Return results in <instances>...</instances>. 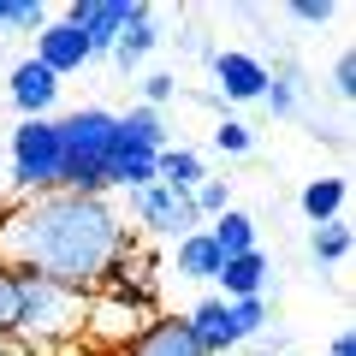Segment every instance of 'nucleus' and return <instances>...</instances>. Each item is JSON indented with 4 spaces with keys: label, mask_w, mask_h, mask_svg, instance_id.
<instances>
[{
    "label": "nucleus",
    "mask_w": 356,
    "mask_h": 356,
    "mask_svg": "<svg viewBox=\"0 0 356 356\" xmlns=\"http://www.w3.org/2000/svg\"><path fill=\"white\" fill-rule=\"evenodd\" d=\"M137 250L131 220L113 208V196H18L0 214V261L13 273L72 285V291H102L113 267Z\"/></svg>",
    "instance_id": "obj_1"
},
{
    "label": "nucleus",
    "mask_w": 356,
    "mask_h": 356,
    "mask_svg": "<svg viewBox=\"0 0 356 356\" xmlns=\"http://www.w3.org/2000/svg\"><path fill=\"white\" fill-rule=\"evenodd\" d=\"M83 321H89V291L36 280V273H18V321H13V339L24 344L30 356L83 339Z\"/></svg>",
    "instance_id": "obj_2"
},
{
    "label": "nucleus",
    "mask_w": 356,
    "mask_h": 356,
    "mask_svg": "<svg viewBox=\"0 0 356 356\" xmlns=\"http://www.w3.org/2000/svg\"><path fill=\"white\" fill-rule=\"evenodd\" d=\"M54 125H60V191L107 196V154L119 137V113L113 107H77Z\"/></svg>",
    "instance_id": "obj_3"
},
{
    "label": "nucleus",
    "mask_w": 356,
    "mask_h": 356,
    "mask_svg": "<svg viewBox=\"0 0 356 356\" xmlns=\"http://www.w3.org/2000/svg\"><path fill=\"white\" fill-rule=\"evenodd\" d=\"M6 172L18 196H48L60 191V125L54 119H18L6 143Z\"/></svg>",
    "instance_id": "obj_4"
},
{
    "label": "nucleus",
    "mask_w": 356,
    "mask_h": 356,
    "mask_svg": "<svg viewBox=\"0 0 356 356\" xmlns=\"http://www.w3.org/2000/svg\"><path fill=\"white\" fill-rule=\"evenodd\" d=\"M131 220H137L149 238H191V232H202V220H196L191 196L166 191V184H143V191H131Z\"/></svg>",
    "instance_id": "obj_5"
},
{
    "label": "nucleus",
    "mask_w": 356,
    "mask_h": 356,
    "mask_svg": "<svg viewBox=\"0 0 356 356\" xmlns=\"http://www.w3.org/2000/svg\"><path fill=\"white\" fill-rule=\"evenodd\" d=\"M137 13H143L137 0H72V6H65V24L83 30L89 54H113V42L125 36V24Z\"/></svg>",
    "instance_id": "obj_6"
},
{
    "label": "nucleus",
    "mask_w": 356,
    "mask_h": 356,
    "mask_svg": "<svg viewBox=\"0 0 356 356\" xmlns=\"http://www.w3.org/2000/svg\"><path fill=\"white\" fill-rule=\"evenodd\" d=\"M143 327H149V321H143V303H137V297H119V291H89V321H83V339H102V344H131Z\"/></svg>",
    "instance_id": "obj_7"
},
{
    "label": "nucleus",
    "mask_w": 356,
    "mask_h": 356,
    "mask_svg": "<svg viewBox=\"0 0 356 356\" xmlns=\"http://www.w3.org/2000/svg\"><path fill=\"white\" fill-rule=\"evenodd\" d=\"M208 72H214V89L226 102H261V89H267V65L243 48H214Z\"/></svg>",
    "instance_id": "obj_8"
},
{
    "label": "nucleus",
    "mask_w": 356,
    "mask_h": 356,
    "mask_svg": "<svg viewBox=\"0 0 356 356\" xmlns=\"http://www.w3.org/2000/svg\"><path fill=\"white\" fill-rule=\"evenodd\" d=\"M36 65H48L54 77H72V72H83L95 54H89V42H83V30L77 24H65V18H48V24L36 30V54H30Z\"/></svg>",
    "instance_id": "obj_9"
},
{
    "label": "nucleus",
    "mask_w": 356,
    "mask_h": 356,
    "mask_svg": "<svg viewBox=\"0 0 356 356\" xmlns=\"http://www.w3.org/2000/svg\"><path fill=\"white\" fill-rule=\"evenodd\" d=\"M6 95L24 119H54V102H60V77L36 60H18L13 77H6Z\"/></svg>",
    "instance_id": "obj_10"
},
{
    "label": "nucleus",
    "mask_w": 356,
    "mask_h": 356,
    "mask_svg": "<svg viewBox=\"0 0 356 356\" xmlns=\"http://www.w3.org/2000/svg\"><path fill=\"white\" fill-rule=\"evenodd\" d=\"M184 327H191V339L202 344V356H232L238 350V327H232V303L226 297H202V303L184 315Z\"/></svg>",
    "instance_id": "obj_11"
},
{
    "label": "nucleus",
    "mask_w": 356,
    "mask_h": 356,
    "mask_svg": "<svg viewBox=\"0 0 356 356\" xmlns=\"http://www.w3.org/2000/svg\"><path fill=\"white\" fill-rule=\"evenodd\" d=\"M119 356H202V344L191 339L184 315H161V321H149V327H143Z\"/></svg>",
    "instance_id": "obj_12"
},
{
    "label": "nucleus",
    "mask_w": 356,
    "mask_h": 356,
    "mask_svg": "<svg viewBox=\"0 0 356 356\" xmlns=\"http://www.w3.org/2000/svg\"><path fill=\"white\" fill-rule=\"evenodd\" d=\"M154 161L161 154L154 149H143V143H131V137H113V154H107V191H143V184H154Z\"/></svg>",
    "instance_id": "obj_13"
},
{
    "label": "nucleus",
    "mask_w": 356,
    "mask_h": 356,
    "mask_svg": "<svg viewBox=\"0 0 356 356\" xmlns=\"http://www.w3.org/2000/svg\"><path fill=\"white\" fill-rule=\"evenodd\" d=\"M267 255L261 250H250V255H232V261H220V273H214V285H220V297L226 303H238V297H261L267 291Z\"/></svg>",
    "instance_id": "obj_14"
},
{
    "label": "nucleus",
    "mask_w": 356,
    "mask_h": 356,
    "mask_svg": "<svg viewBox=\"0 0 356 356\" xmlns=\"http://www.w3.org/2000/svg\"><path fill=\"white\" fill-rule=\"evenodd\" d=\"M220 261H226V255L214 250V238H208V226H202V232H191V238H178V243H172V273H178V280L214 285Z\"/></svg>",
    "instance_id": "obj_15"
},
{
    "label": "nucleus",
    "mask_w": 356,
    "mask_h": 356,
    "mask_svg": "<svg viewBox=\"0 0 356 356\" xmlns=\"http://www.w3.org/2000/svg\"><path fill=\"white\" fill-rule=\"evenodd\" d=\"M202 178H208V166H202L196 149H172V143H166L161 161H154V184H166V191H178V196H191Z\"/></svg>",
    "instance_id": "obj_16"
},
{
    "label": "nucleus",
    "mask_w": 356,
    "mask_h": 356,
    "mask_svg": "<svg viewBox=\"0 0 356 356\" xmlns=\"http://www.w3.org/2000/svg\"><path fill=\"white\" fill-rule=\"evenodd\" d=\"M154 48H161V30H154V13L143 6V13L125 24V36L113 42V65H125V72H131V65H143Z\"/></svg>",
    "instance_id": "obj_17"
},
{
    "label": "nucleus",
    "mask_w": 356,
    "mask_h": 356,
    "mask_svg": "<svg viewBox=\"0 0 356 356\" xmlns=\"http://www.w3.org/2000/svg\"><path fill=\"white\" fill-rule=\"evenodd\" d=\"M208 238H214V250L226 255V261L232 255H250L255 250V220L243 214V208H226L220 220H208Z\"/></svg>",
    "instance_id": "obj_18"
},
{
    "label": "nucleus",
    "mask_w": 356,
    "mask_h": 356,
    "mask_svg": "<svg viewBox=\"0 0 356 356\" xmlns=\"http://www.w3.org/2000/svg\"><path fill=\"white\" fill-rule=\"evenodd\" d=\"M261 102H267V113H273V119H297V107H303V72H297V65L267 72Z\"/></svg>",
    "instance_id": "obj_19"
},
{
    "label": "nucleus",
    "mask_w": 356,
    "mask_h": 356,
    "mask_svg": "<svg viewBox=\"0 0 356 356\" xmlns=\"http://www.w3.org/2000/svg\"><path fill=\"white\" fill-rule=\"evenodd\" d=\"M344 191H350V184H344L339 172H332V178H309V184H303V214L315 220V226L339 220V208H344Z\"/></svg>",
    "instance_id": "obj_20"
},
{
    "label": "nucleus",
    "mask_w": 356,
    "mask_h": 356,
    "mask_svg": "<svg viewBox=\"0 0 356 356\" xmlns=\"http://www.w3.org/2000/svg\"><path fill=\"white\" fill-rule=\"evenodd\" d=\"M119 137H131V143H143V149H154L161 154L166 149V119L154 113V107H131V113H119Z\"/></svg>",
    "instance_id": "obj_21"
},
{
    "label": "nucleus",
    "mask_w": 356,
    "mask_h": 356,
    "mask_svg": "<svg viewBox=\"0 0 356 356\" xmlns=\"http://www.w3.org/2000/svg\"><path fill=\"white\" fill-rule=\"evenodd\" d=\"M309 255H315L321 267L344 261V255H350V226H344V220H327V226H315V232H309Z\"/></svg>",
    "instance_id": "obj_22"
},
{
    "label": "nucleus",
    "mask_w": 356,
    "mask_h": 356,
    "mask_svg": "<svg viewBox=\"0 0 356 356\" xmlns=\"http://www.w3.org/2000/svg\"><path fill=\"white\" fill-rule=\"evenodd\" d=\"M191 208H196L202 226H208V220H220V214L232 208V184H226V178H202V184L191 191Z\"/></svg>",
    "instance_id": "obj_23"
},
{
    "label": "nucleus",
    "mask_w": 356,
    "mask_h": 356,
    "mask_svg": "<svg viewBox=\"0 0 356 356\" xmlns=\"http://www.w3.org/2000/svg\"><path fill=\"white\" fill-rule=\"evenodd\" d=\"M48 6L42 0H0V30H42Z\"/></svg>",
    "instance_id": "obj_24"
},
{
    "label": "nucleus",
    "mask_w": 356,
    "mask_h": 356,
    "mask_svg": "<svg viewBox=\"0 0 356 356\" xmlns=\"http://www.w3.org/2000/svg\"><path fill=\"white\" fill-rule=\"evenodd\" d=\"M232 327H238V339H255L267 327V297H238L232 303Z\"/></svg>",
    "instance_id": "obj_25"
},
{
    "label": "nucleus",
    "mask_w": 356,
    "mask_h": 356,
    "mask_svg": "<svg viewBox=\"0 0 356 356\" xmlns=\"http://www.w3.org/2000/svg\"><path fill=\"white\" fill-rule=\"evenodd\" d=\"M250 143H255V131L243 125V119H220L214 125V149L220 154H250Z\"/></svg>",
    "instance_id": "obj_26"
},
{
    "label": "nucleus",
    "mask_w": 356,
    "mask_h": 356,
    "mask_svg": "<svg viewBox=\"0 0 356 356\" xmlns=\"http://www.w3.org/2000/svg\"><path fill=\"white\" fill-rule=\"evenodd\" d=\"M13 321H18V273L0 261V339H13Z\"/></svg>",
    "instance_id": "obj_27"
},
{
    "label": "nucleus",
    "mask_w": 356,
    "mask_h": 356,
    "mask_svg": "<svg viewBox=\"0 0 356 356\" xmlns=\"http://www.w3.org/2000/svg\"><path fill=\"white\" fill-rule=\"evenodd\" d=\"M285 13L297 18V24H309V30H321V24H332L339 18V0H291Z\"/></svg>",
    "instance_id": "obj_28"
},
{
    "label": "nucleus",
    "mask_w": 356,
    "mask_h": 356,
    "mask_svg": "<svg viewBox=\"0 0 356 356\" xmlns=\"http://www.w3.org/2000/svg\"><path fill=\"white\" fill-rule=\"evenodd\" d=\"M172 95H178V77H172V72H149V77H143V107H154V113H161Z\"/></svg>",
    "instance_id": "obj_29"
},
{
    "label": "nucleus",
    "mask_w": 356,
    "mask_h": 356,
    "mask_svg": "<svg viewBox=\"0 0 356 356\" xmlns=\"http://www.w3.org/2000/svg\"><path fill=\"white\" fill-rule=\"evenodd\" d=\"M332 95H339V102H350V95H356V54L350 48L332 60Z\"/></svg>",
    "instance_id": "obj_30"
},
{
    "label": "nucleus",
    "mask_w": 356,
    "mask_h": 356,
    "mask_svg": "<svg viewBox=\"0 0 356 356\" xmlns=\"http://www.w3.org/2000/svg\"><path fill=\"white\" fill-rule=\"evenodd\" d=\"M327 356H356V339H350V332H332V344H327Z\"/></svg>",
    "instance_id": "obj_31"
}]
</instances>
